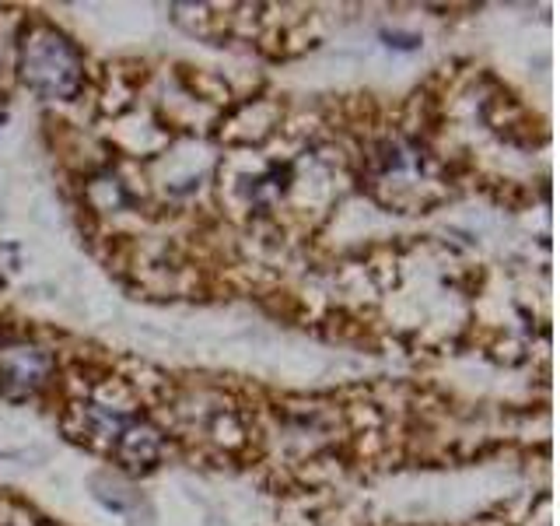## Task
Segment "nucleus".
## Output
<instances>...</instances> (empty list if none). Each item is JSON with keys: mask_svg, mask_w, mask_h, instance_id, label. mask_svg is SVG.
<instances>
[{"mask_svg": "<svg viewBox=\"0 0 560 526\" xmlns=\"http://www.w3.org/2000/svg\"><path fill=\"white\" fill-rule=\"evenodd\" d=\"M21 81L43 99H70L81 88V57L56 28H36L21 43Z\"/></svg>", "mask_w": 560, "mask_h": 526, "instance_id": "1", "label": "nucleus"}, {"mask_svg": "<svg viewBox=\"0 0 560 526\" xmlns=\"http://www.w3.org/2000/svg\"><path fill=\"white\" fill-rule=\"evenodd\" d=\"M50 372V354L36 344H7L0 348V393L28 397L43 386Z\"/></svg>", "mask_w": 560, "mask_h": 526, "instance_id": "2", "label": "nucleus"}, {"mask_svg": "<svg viewBox=\"0 0 560 526\" xmlns=\"http://www.w3.org/2000/svg\"><path fill=\"white\" fill-rule=\"evenodd\" d=\"M116 453H119V460L130 470L148 467V464H155V457H158V435H155L151 428L126 425V432L116 439Z\"/></svg>", "mask_w": 560, "mask_h": 526, "instance_id": "3", "label": "nucleus"}, {"mask_svg": "<svg viewBox=\"0 0 560 526\" xmlns=\"http://www.w3.org/2000/svg\"><path fill=\"white\" fill-rule=\"evenodd\" d=\"M389 39V46H396V50H413L420 39L417 36H386Z\"/></svg>", "mask_w": 560, "mask_h": 526, "instance_id": "4", "label": "nucleus"}]
</instances>
